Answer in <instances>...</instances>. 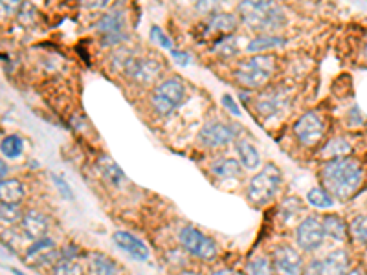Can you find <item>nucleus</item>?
<instances>
[{
  "label": "nucleus",
  "mask_w": 367,
  "mask_h": 275,
  "mask_svg": "<svg viewBox=\"0 0 367 275\" xmlns=\"http://www.w3.org/2000/svg\"><path fill=\"white\" fill-rule=\"evenodd\" d=\"M362 168L351 156L329 160L322 169L323 189L338 200H349L362 186Z\"/></svg>",
  "instance_id": "1"
},
{
  "label": "nucleus",
  "mask_w": 367,
  "mask_h": 275,
  "mask_svg": "<svg viewBox=\"0 0 367 275\" xmlns=\"http://www.w3.org/2000/svg\"><path fill=\"white\" fill-rule=\"evenodd\" d=\"M239 15L244 24L252 28V30L264 31V34H272V31L281 30L287 24V15H285L283 8L276 2H241L237 6Z\"/></svg>",
  "instance_id": "2"
},
{
  "label": "nucleus",
  "mask_w": 367,
  "mask_h": 275,
  "mask_svg": "<svg viewBox=\"0 0 367 275\" xmlns=\"http://www.w3.org/2000/svg\"><path fill=\"white\" fill-rule=\"evenodd\" d=\"M276 72V57L270 54L252 55L243 59L235 68V79L244 89H263Z\"/></svg>",
  "instance_id": "3"
},
{
  "label": "nucleus",
  "mask_w": 367,
  "mask_h": 275,
  "mask_svg": "<svg viewBox=\"0 0 367 275\" xmlns=\"http://www.w3.org/2000/svg\"><path fill=\"white\" fill-rule=\"evenodd\" d=\"M188 87L180 77L162 79L151 92V105L160 116H171L186 103Z\"/></svg>",
  "instance_id": "4"
},
{
  "label": "nucleus",
  "mask_w": 367,
  "mask_h": 275,
  "mask_svg": "<svg viewBox=\"0 0 367 275\" xmlns=\"http://www.w3.org/2000/svg\"><path fill=\"white\" fill-rule=\"evenodd\" d=\"M281 182H283V174H281L278 165L267 163L257 174H253L250 178L248 187H246V197L253 206H267L268 202H272V198L278 195Z\"/></svg>",
  "instance_id": "5"
},
{
  "label": "nucleus",
  "mask_w": 367,
  "mask_h": 275,
  "mask_svg": "<svg viewBox=\"0 0 367 275\" xmlns=\"http://www.w3.org/2000/svg\"><path fill=\"white\" fill-rule=\"evenodd\" d=\"M179 241L182 250L188 255L200 260H214L218 255V246L214 237L206 235L204 231L195 226H184L179 233Z\"/></svg>",
  "instance_id": "6"
},
{
  "label": "nucleus",
  "mask_w": 367,
  "mask_h": 275,
  "mask_svg": "<svg viewBox=\"0 0 367 275\" xmlns=\"http://www.w3.org/2000/svg\"><path fill=\"white\" fill-rule=\"evenodd\" d=\"M96 30L100 35L101 45L105 48H112L127 40L129 34H127V17L125 11L114 8V10L107 11L100 17V20L96 22Z\"/></svg>",
  "instance_id": "7"
},
{
  "label": "nucleus",
  "mask_w": 367,
  "mask_h": 275,
  "mask_svg": "<svg viewBox=\"0 0 367 275\" xmlns=\"http://www.w3.org/2000/svg\"><path fill=\"white\" fill-rule=\"evenodd\" d=\"M241 136V127L234 121H211L204 123V127L199 131V143L208 149L226 147L230 143L237 142Z\"/></svg>",
  "instance_id": "8"
},
{
  "label": "nucleus",
  "mask_w": 367,
  "mask_h": 275,
  "mask_svg": "<svg viewBox=\"0 0 367 275\" xmlns=\"http://www.w3.org/2000/svg\"><path fill=\"white\" fill-rule=\"evenodd\" d=\"M290 107V96L285 89H268L253 98L255 112L264 119H276L283 116Z\"/></svg>",
  "instance_id": "9"
},
{
  "label": "nucleus",
  "mask_w": 367,
  "mask_h": 275,
  "mask_svg": "<svg viewBox=\"0 0 367 275\" xmlns=\"http://www.w3.org/2000/svg\"><path fill=\"white\" fill-rule=\"evenodd\" d=\"M123 74L136 84H153L160 75L164 74V66L153 57H134L130 55L121 66Z\"/></svg>",
  "instance_id": "10"
},
{
  "label": "nucleus",
  "mask_w": 367,
  "mask_h": 275,
  "mask_svg": "<svg viewBox=\"0 0 367 275\" xmlns=\"http://www.w3.org/2000/svg\"><path fill=\"white\" fill-rule=\"evenodd\" d=\"M323 134H325V121L322 114L316 110L305 112L294 123V136L305 147H316L317 143L322 142Z\"/></svg>",
  "instance_id": "11"
},
{
  "label": "nucleus",
  "mask_w": 367,
  "mask_h": 275,
  "mask_svg": "<svg viewBox=\"0 0 367 275\" xmlns=\"http://www.w3.org/2000/svg\"><path fill=\"white\" fill-rule=\"evenodd\" d=\"M325 241L322 216L308 215L296 226V244L301 251H316Z\"/></svg>",
  "instance_id": "12"
},
{
  "label": "nucleus",
  "mask_w": 367,
  "mask_h": 275,
  "mask_svg": "<svg viewBox=\"0 0 367 275\" xmlns=\"http://www.w3.org/2000/svg\"><path fill=\"white\" fill-rule=\"evenodd\" d=\"M270 259H272L274 275H303L305 265H303L301 253L292 246H278Z\"/></svg>",
  "instance_id": "13"
},
{
  "label": "nucleus",
  "mask_w": 367,
  "mask_h": 275,
  "mask_svg": "<svg viewBox=\"0 0 367 275\" xmlns=\"http://www.w3.org/2000/svg\"><path fill=\"white\" fill-rule=\"evenodd\" d=\"M24 260L33 268L37 266H54L59 260V250H55V242L50 237H43L33 241L24 251Z\"/></svg>",
  "instance_id": "14"
},
{
  "label": "nucleus",
  "mask_w": 367,
  "mask_h": 275,
  "mask_svg": "<svg viewBox=\"0 0 367 275\" xmlns=\"http://www.w3.org/2000/svg\"><path fill=\"white\" fill-rule=\"evenodd\" d=\"M20 230H22L26 239H30L31 242L39 241V239L46 237V233L50 230V218L39 209H28L22 215Z\"/></svg>",
  "instance_id": "15"
},
{
  "label": "nucleus",
  "mask_w": 367,
  "mask_h": 275,
  "mask_svg": "<svg viewBox=\"0 0 367 275\" xmlns=\"http://www.w3.org/2000/svg\"><path fill=\"white\" fill-rule=\"evenodd\" d=\"M112 241H114V244L118 246L119 250H123L125 253L133 257L134 260L144 262V260H147L151 257V251L149 248H147V244H145L140 237L129 233V231H114V233H112Z\"/></svg>",
  "instance_id": "16"
},
{
  "label": "nucleus",
  "mask_w": 367,
  "mask_h": 275,
  "mask_svg": "<svg viewBox=\"0 0 367 275\" xmlns=\"http://www.w3.org/2000/svg\"><path fill=\"white\" fill-rule=\"evenodd\" d=\"M239 28V19L232 13H223L217 11L214 15H209L206 24H204V34L206 37H214V40L226 37V35L235 34V30Z\"/></svg>",
  "instance_id": "17"
},
{
  "label": "nucleus",
  "mask_w": 367,
  "mask_h": 275,
  "mask_svg": "<svg viewBox=\"0 0 367 275\" xmlns=\"http://www.w3.org/2000/svg\"><path fill=\"white\" fill-rule=\"evenodd\" d=\"M351 266V259L345 250H333L322 259V275H345Z\"/></svg>",
  "instance_id": "18"
},
{
  "label": "nucleus",
  "mask_w": 367,
  "mask_h": 275,
  "mask_svg": "<svg viewBox=\"0 0 367 275\" xmlns=\"http://www.w3.org/2000/svg\"><path fill=\"white\" fill-rule=\"evenodd\" d=\"M246 45H248V43L244 40L243 35L232 34L214 40V48H211V52L220 55V57H234V55L241 54L243 50H246Z\"/></svg>",
  "instance_id": "19"
},
{
  "label": "nucleus",
  "mask_w": 367,
  "mask_h": 275,
  "mask_svg": "<svg viewBox=\"0 0 367 275\" xmlns=\"http://www.w3.org/2000/svg\"><path fill=\"white\" fill-rule=\"evenodd\" d=\"M287 45V39L281 37V35L276 34H261L257 37H253L252 40H248L246 45V52L252 55H261L267 54L268 50L274 48H281V46Z\"/></svg>",
  "instance_id": "20"
},
{
  "label": "nucleus",
  "mask_w": 367,
  "mask_h": 275,
  "mask_svg": "<svg viewBox=\"0 0 367 275\" xmlns=\"http://www.w3.org/2000/svg\"><path fill=\"white\" fill-rule=\"evenodd\" d=\"M87 262L92 275H119L118 262L101 251H90L87 255Z\"/></svg>",
  "instance_id": "21"
},
{
  "label": "nucleus",
  "mask_w": 367,
  "mask_h": 275,
  "mask_svg": "<svg viewBox=\"0 0 367 275\" xmlns=\"http://www.w3.org/2000/svg\"><path fill=\"white\" fill-rule=\"evenodd\" d=\"M235 151H237L239 163L243 165V169H257L261 163V156H259L257 147L253 145L246 138H239L235 142Z\"/></svg>",
  "instance_id": "22"
},
{
  "label": "nucleus",
  "mask_w": 367,
  "mask_h": 275,
  "mask_svg": "<svg viewBox=\"0 0 367 275\" xmlns=\"http://www.w3.org/2000/svg\"><path fill=\"white\" fill-rule=\"evenodd\" d=\"M26 197V186L15 178L0 182V204H20Z\"/></svg>",
  "instance_id": "23"
},
{
  "label": "nucleus",
  "mask_w": 367,
  "mask_h": 275,
  "mask_svg": "<svg viewBox=\"0 0 367 275\" xmlns=\"http://www.w3.org/2000/svg\"><path fill=\"white\" fill-rule=\"evenodd\" d=\"M323 231H325V239H333L336 242L347 241V224L343 222L340 215H325L322 218Z\"/></svg>",
  "instance_id": "24"
},
{
  "label": "nucleus",
  "mask_w": 367,
  "mask_h": 275,
  "mask_svg": "<svg viewBox=\"0 0 367 275\" xmlns=\"http://www.w3.org/2000/svg\"><path fill=\"white\" fill-rule=\"evenodd\" d=\"M209 169L218 178H239L243 174V165L235 158H218Z\"/></svg>",
  "instance_id": "25"
},
{
  "label": "nucleus",
  "mask_w": 367,
  "mask_h": 275,
  "mask_svg": "<svg viewBox=\"0 0 367 275\" xmlns=\"http://www.w3.org/2000/svg\"><path fill=\"white\" fill-rule=\"evenodd\" d=\"M98 168H100L101 174H103L107 180H109L112 186H123L127 182V177H125V172L121 171L118 163L109 156H101L100 162H98Z\"/></svg>",
  "instance_id": "26"
},
{
  "label": "nucleus",
  "mask_w": 367,
  "mask_h": 275,
  "mask_svg": "<svg viewBox=\"0 0 367 275\" xmlns=\"http://www.w3.org/2000/svg\"><path fill=\"white\" fill-rule=\"evenodd\" d=\"M24 153V140L19 134H8L0 140V154L6 160H17Z\"/></svg>",
  "instance_id": "27"
},
{
  "label": "nucleus",
  "mask_w": 367,
  "mask_h": 275,
  "mask_svg": "<svg viewBox=\"0 0 367 275\" xmlns=\"http://www.w3.org/2000/svg\"><path fill=\"white\" fill-rule=\"evenodd\" d=\"M244 275H274L272 259L263 253L253 255L244 266Z\"/></svg>",
  "instance_id": "28"
},
{
  "label": "nucleus",
  "mask_w": 367,
  "mask_h": 275,
  "mask_svg": "<svg viewBox=\"0 0 367 275\" xmlns=\"http://www.w3.org/2000/svg\"><path fill=\"white\" fill-rule=\"evenodd\" d=\"M303 211H305L303 202L298 197H288L279 207V216H281V221L285 224H290V222L298 221Z\"/></svg>",
  "instance_id": "29"
},
{
  "label": "nucleus",
  "mask_w": 367,
  "mask_h": 275,
  "mask_svg": "<svg viewBox=\"0 0 367 275\" xmlns=\"http://www.w3.org/2000/svg\"><path fill=\"white\" fill-rule=\"evenodd\" d=\"M22 215H24V211H22L20 204H0V224H2V226H20Z\"/></svg>",
  "instance_id": "30"
},
{
  "label": "nucleus",
  "mask_w": 367,
  "mask_h": 275,
  "mask_svg": "<svg viewBox=\"0 0 367 275\" xmlns=\"http://www.w3.org/2000/svg\"><path fill=\"white\" fill-rule=\"evenodd\" d=\"M351 143L345 142L343 138H334V140H331V142L323 147L322 154L329 160H336V158H345L351 154Z\"/></svg>",
  "instance_id": "31"
},
{
  "label": "nucleus",
  "mask_w": 367,
  "mask_h": 275,
  "mask_svg": "<svg viewBox=\"0 0 367 275\" xmlns=\"http://www.w3.org/2000/svg\"><path fill=\"white\" fill-rule=\"evenodd\" d=\"M50 275H84L80 259H61L52 266Z\"/></svg>",
  "instance_id": "32"
},
{
  "label": "nucleus",
  "mask_w": 367,
  "mask_h": 275,
  "mask_svg": "<svg viewBox=\"0 0 367 275\" xmlns=\"http://www.w3.org/2000/svg\"><path fill=\"white\" fill-rule=\"evenodd\" d=\"M307 200L308 204L313 207H316V209H329V207H333L334 204V198L331 197L323 187H314V189H310L307 195Z\"/></svg>",
  "instance_id": "33"
},
{
  "label": "nucleus",
  "mask_w": 367,
  "mask_h": 275,
  "mask_svg": "<svg viewBox=\"0 0 367 275\" xmlns=\"http://www.w3.org/2000/svg\"><path fill=\"white\" fill-rule=\"evenodd\" d=\"M351 237L358 244H367V215L357 216L349 226Z\"/></svg>",
  "instance_id": "34"
},
{
  "label": "nucleus",
  "mask_w": 367,
  "mask_h": 275,
  "mask_svg": "<svg viewBox=\"0 0 367 275\" xmlns=\"http://www.w3.org/2000/svg\"><path fill=\"white\" fill-rule=\"evenodd\" d=\"M151 40H153V43H156L158 46H162V48L169 50V52L174 48L171 37H169V35L165 34V31L160 28V26H153V28H151Z\"/></svg>",
  "instance_id": "35"
},
{
  "label": "nucleus",
  "mask_w": 367,
  "mask_h": 275,
  "mask_svg": "<svg viewBox=\"0 0 367 275\" xmlns=\"http://www.w3.org/2000/svg\"><path fill=\"white\" fill-rule=\"evenodd\" d=\"M52 182L55 184V187H57V191L61 193V197L66 198V200H74V189L70 187V184L66 182L65 178L61 177V174L54 172V174H52Z\"/></svg>",
  "instance_id": "36"
},
{
  "label": "nucleus",
  "mask_w": 367,
  "mask_h": 275,
  "mask_svg": "<svg viewBox=\"0 0 367 275\" xmlns=\"http://www.w3.org/2000/svg\"><path fill=\"white\" fill-rule=\"evenodd\" d=\"M171 57H173V59L177 61L179 64H182V66H188V64H191V61H193L191 54H189V52H186V50L173 48L171 50Z\"/></svg>",
  "instance_id": "37"
},
{
  "label": "nucleus",
  "mask_w": 367,
  "mask_h": 275,
  "mask_svg": "<svg viewBox=\"0 0 367 275\" xmlns=\"http://www.w3.org/2000/svg\"><path fill=\"white\" fill-rule=\"evenodd\" d=\"M223 105L230 114H234L235 118H239V116H241V108H239V105L235 103V99L232 98L230 94H224L223 96Z\"/></svg>",
  "instance_id": "38"
},
{
  "label": "nucleus",
  "mask_w": 367,
  "mask_h": 275,
  "mask_svg": "<svg viewBox=\"0 0 367 275\" xmlns=\"http://www.w3.org/2000/svg\"><path fill=\"white\" fill-rule=\"evenodd\" d=\"M303 275H322V260H310V262L303 268Z\"/></svg>",
  "instance_id": "39"
},
{
  "label": "nucleus",
  "mask_w": 367,
  "mask_h": 275,
  "mask_svg": "<svg viewBox=\"0 0 367 275\" xmlns=\"http://www.w3.org/2000/svg\"><path fill=\"white\" fill-rule=\"evenodd\" d=\"M22 8V4L19 2H11V4H6V2H0V17H8L11 13H15Z\"/></svg>",
  "instance_id": "40"
},
{
  "label": "nucleus",
  "mask_w": 367,
  "mask_h": 275,
  "mask_svg": "<svg viewBox=\"0 0 367 275\" xmlns=\"http://www.w3.org/2000/svg\"><path fill=\"white\" fill-rule=\"evenodd\" d=\"M6 177H8V163L0 158V182L2 180H6Z\"/></svg>",
  "instance_id": "41"
},
{
  "label": "nucleus",
  "mask_w": 367,
  "mask_h": 275,
  "mask_svg": "<svg viewBox=\"0 0 367 275\" xmlns=\"http://www.w3.org/2000/svg\"><path fill=\"white\" fill-rule=\"evenodd\" d=\"M209 275H241V274H237V272L232 270V268H223V270L211 272V274H209Z\"/></svg>",
  "instance_id": "42"
},
{
  "label": "nucleus",
  "mask_w": 367,
  "mask_h": 275,
  "mask_svg": "<svg viewBox=\"0 0 367 275\" xmlns=\"http://www.w3.org/2000/svg\"><path fill=\"white\" fill-rule=\"evenodd\" d=\"M197 10L199 11H211V15H214V11L217 10V4H199L197 6Z\"/></svg>",
  "instance_id": "43"
},
{
  "label": "nucleus",
  "mask_w": 367,
  "mask_h": 275,
  "mask_svg": "<svg viewBox=\"0 0 367 275\" xmlns=\"http://www.w3.org/2000/svg\"><path fill=\"white\" fill-rule=\"evenodd\" d=\"M345 275H367V274L364 268H351V270H349Z\"/></svg>",
  "instance_id": "44"
},
{
  "label": "nucleus",
  "mask_w": 367,
  "mask_h": 275,
  "mask_svg": "<svg viewBox=\"0 0 367 275\" xmlns=\"http://www.w3.org/2000/svg\"><path fill=\"white\" fill-rule=\"evenodd\" d=\"M177 275H199V274H197V272H193V270H180Z\"/></svg>",
  "instance_id": "45"
},
{
  "label": "nucleus",
  "mask_w": 367,
  "mask_h": 275,
  "mask_svg": "<svg viewBox=\"0 0 367 275\" xmlns=\"http://www.w3.org/2000/svg\"><path fill=\"white\" fill-rule=\"evenodd\" d=\"M11 272H13V275H26V274H24V272H20V270H17V268H13V270H11Z\"/></svg>",
  "instance_id": "46"
},
{
  "label": "nucleus",
  "mask_w": 367,
  "mask_h": 275,
  "mask_svg": "<svg viewBox=\"0 0 367 275\" xmlns=\"http://www.w3.org/2000/svg\"><path fill=\"white\" fill-rule=\"evenodd\" d=\"M364 54H366V57H367V39H366V46H364Z\"/></svg>",
  "instance_id": "47"
}]
</instances>
